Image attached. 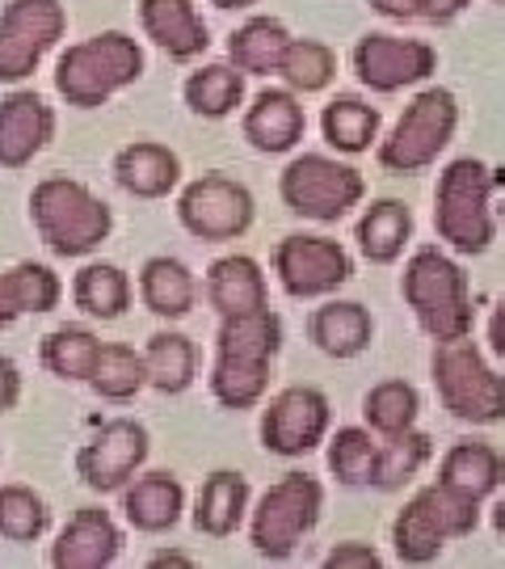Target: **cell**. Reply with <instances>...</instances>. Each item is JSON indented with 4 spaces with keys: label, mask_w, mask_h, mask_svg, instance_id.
Segmentation results:
<instances>
[{
    "label": "cell",
    "mask_w": 505,
    "mask_h": 569,
    "mask_svg": "<svg viewBox=\"0 0 505 569\" xmlns=\"http://www.w3.org/2000/svg\"><path fill=\"white\" fill-rule=\"evenodd\" d=\"M324 140L345 157H358L380 140V110L366 106L363 98H333L321 114Z\"/></svg>",
    "instance_id": "cell-34"
},
{
    "label": "cell",
    "mask_w": 505,
    "mask_h": 569,
    "mask_svg": "<svg viewBox=\"0 0 505 569\" xmlns=\"http://www.w3.org/2000/svg\"><path fill=\"white\" fill-rule=\"evenodd\" d=\"M283 350V321L265 308L220 317L211 392L223 409H253L270 388V363Z\"/></svg>",
    "instance_id": "cell-1"
},
{
    "label": "cell",
    "mask_w": 505,
    "mask_h": 569,
    "mask_svg": "<svg viewBox=\"0 0 505 569\" xmlns=\"http://www.w3.org/2000/svg\"><path fill=\"white\" fill-rule=\"evenodd\" d=\"M84 385L93 388L101 401H119V406L131 401V397L148 385V376H143V355L122 342H101L98 359H93V371H89Z\"/></svg>",
    "instance_id": "cell-35"
},
{
    "label": "cell",
    "mask_w": 505,
    "mask_h": 569,
    "mask_svg": "<svg viewBox=\"0 0 505 569\" xmlns=\"http://www.w3.org/2000/svg\"><path fill=\"white\" fill-rule=\"evenodd\" d=\"M152 569H164V566H185V569H194L199 561L194 557H185V552L178 549H164V552H152V561H148Z\"/></svg>",
    "instance_id": "cell-47"
},
{
    "label": "cell",
    "mask_w": 505,
    "mask_h": 569,
    "mask_svg": "<svg viewBox=\"0 0 505 569\" xmlns=\"http://www.w3.org/2000/svg\"><path fill=\"white\" fill-rule=\"evenodd\" d=\"M51 523V510L30 486H0V536L13 545H34Z\"/></svg>",
    "instance_id": "cell-41"
},
{
    "label": "cell",
    "mask_w": 505,
    "mask_h": 569,
    "mask_svg": "<svg viewBox=\"0 0 505 569\" xmlns=\"http://www.w3.org/2000/svg\"><path fill=\"white\" fill-rule=\"evenodd\" d=\"M493 173H488L485 161L476 157H459L443 169L438 178V194H434V228L455 253H485L493 237H497V224H493Z\"/></svg>",
    "instance_id": "cell-7"
},
{
    "label": "cell",
    "mask_w": 505,
    "mask_h": 569,
    "mask_svg": "<svg viewBox=\"0 0 505 569\" xmlns=\"http://www.w3.org/2000/svg\"><path fill=\"white\" fill-rule=\"evenodd\" d=\"M307 333H312V342L321 346L329 359H354L375 338V321L354 300H329V305H321L312 312Z\"/></svg>",
    "instance_id": "cell-26"
},
{
    "label": "cell",
    "mask_w": 505,
    "mask_h": 569,
    "mask_svg": "<svg viewBox=\"0 0 505 569\" xmlns=\"http://www.w3.org/2000/svg\"><path fill=\"white\" fill-rule=\"evenodd\" d=\"M434 451V439L425 430H401V435H387V443H380V456H375V481L371 486L380 489H401L404 481H413L425 468Z\"/></svg>",
    "instance_id": "cell-37"
},
{
    "label": "cell",
    "mask_w": 505,
    "mask_h": 569,
    "mask_svg": "<svg viewBox=\"0 0 505 569\" xmlns=\"http://www.w3.org/2000/svg\"><path fill=\"white\" fill-rule=\"evenodd\" d=\"M375 456H380V443L363 427H342L329 439V468L342 486H371L375 481Z\"/></svg>",
    "instance_id": "cell-40"
},
{
    "label": "cell",
    "mask_w": 505,
    "mask_h": 569,
    "mask_svg": "<svg viewBox=\"0 0 505 569\" xmlns=\"http://www.w3.org/2000/svg\"><path fill=\"white\" fill-rule=\"evenodd\" d=\"M324 486L307 472H286L283 481L262 493L249 519V540L265 561H286L303 545V536L321 523Z\"/></svg>",
    "instance_id": "cell-8"
},
{
    "label": "cell",
    "mask_w": 505,
    "mask_h": 569,
    "mask_svg": "<svg viewBox=\"0 0 505 569\" xmlns=\"http://www.w3.org/2000/svg\"><path fill=\"white\" fill-rule=\"evenodd\" d=\"M30 220L55 258H84L110 237L114 211L84 182L51 173L30 190Z\"/></svg>",
    "instance_id": "cell-2"
},
{
    "label": "cell",
    "mask_w": 505,
    "mask_h": 569,
    "mask_svg": "<svg viewBox=\"0 0 505 569\" xmlns=\"http://www.w3.org/2000/svg\"><path fill=\"white\" fill-rule=\"evenodd\" d=\"M194 371H199V350L185 333L161 329V333L148 338V346H143V376L156 392L178 397V392L194 385Z\"/></svg>",
    "instance_id": "cell-30"
},
{
    "label": "cell",
    "mask_w": 505,
    "mask_h": 569,
    "mask_svg": "<svg viewBox=\"0 0 505 569\" xmlns=\"http://www.w3.org/2000/svg\"><path fill=\"white\" fill-rule=\"evenodd\" d=\"M324 566L329 569H380L384 561H380V552L371 549V545H363V540H345V545H337V549L324 557Z\"/></svg>",
    "instance_id": "cell-42"
},
{
    "label": "cell",
    "mask_w": 505,
    "mask_h": 569,
    "mask_svg": "<svg viewBox=\"0 0 505 569\" xmlns=\"http://www.w3.org/2000/svg\"><path fill=\"white\" fill-rule=\"evenodd\" d=\"M182 98L199 119H228L244 102V72L232 63H202L199 72L185 77Z\"/></svg>",
    "instance_id": "cell-33"
},
{
    "label": "cell",
    "mask_w": 505,
    "mask_h": 569,
    "mask_svg": "<svg viewBox=\"0 0 505 569\" xmlns=\"http://www.w3.org/2000/svg\"><path fill=\"white\" fill-rule=\"evenodd\" d=\"M148 460V430L135 418H110L77 451V477L98 493H119Z\"/></svg>",
    "instance_id": "cell-15"
},
{
    "label": "cell",
    "mask_w": 505,
    "mask_h": 569,
    "mask_svg": "<svg viewBox=\"0 0 505 569\" xmlns=\"http://www.w3.org/2000/svg\"><path fill=\"white\" fill-rule=\"evenodd\" d=\"M114 182L135 199H164L182 182V161L173 148L156 140H135L114 157Z\"/></svg>",
    "instance_id": "cell-21"
},
{
    "label": "cell",
    "mask_w": 505,
    "mask_h": 569,
    "mask_svg": "<svg viewBox=\"0 0 505 569\" xmlns=\"http://www.w3.org/2000/svg\"><path fill=\"white\" fill-rule=\"evenodd\" d=\"M143 77L140 42L122 30H101L93 39L72 42L55 63V89L77 110H98L127 84Z\"/></svg>",
    "instance_id": "cell-3"
},
{
    "label": "cell",
    "mask_w": 505,
    "mask_h": 569,
    "mask_svg": "<svg viewBox=\"0 0 505 569\" xmlns=\"http://www.w3.org/2000/svg\"><path fill=\"white\" fill-rule=\"evenodd\" d=\"M140 296L148 312H156L164 321H182L199 305V279L178 258H148L140 270Z\"/></svg>",
    "instance_id": "cell-27"
},
{
    "label": "cell",
    "mask_w": 505,
    "mask_h": 569,
    "mask_svg": "<svg viewBox=\"0 0 505 569\" xmlns=\"http://www.w3.org/2000/svg\"><path fill=\"white\" fill-rule=\"evenodd\" d=\"M185 510V489L173 472H148V477H131L122 486V515L135 531L161 536V531L178 528Z\"/></svg>",
    "instance_id": "cell-22"
},
{
    "label": "cell",
    "mask_w": 505,
    "mask_h": 569,
    "mask_svg": "<svg viewBox=\"0 0 505 569\" xmlns=\"http://www.w3.org/2000/svg\"><path fill=\"white\" fill-rule=\"evenodd\" d=\"M430 376H434L438 401H443L451 418L472 422V427L505 422V376H497L485 363V355H481V346L472 342V333L434 346Z\"/></svg>",
    "instance_id": "cell-6"
},
{
    "label": "cell",
    "mask_w": 505,
    "mask_h": 569,
    "mask_svg": "<svg viewBox=\"0 0 505 569\" xmlns=\"http://www.w3.org/2000/svg\"><path fill=\"white\" fill-rule=\"evenodd\" d=\"M279 194L283 203L316 224H337L350 207L363 203L366 182L354 164H342L321 152H303L283 169L279 178Z\"/></svg>",
    "instance_id": "cell-10"
},
{
    "label": "cell",
    "mask_w": 505,
    "mask_h": 569,
    "mask_svg": "<svg viewBox=\"0 0 505 569\" xmlns=\"http://www.w3.org/2000/svg\"><path fill=\"white\" fill-rule=\"evenodd\" d=\"M291 34L279 18H249L241 30H232L228 39V60L244 77H274Z\"/></svg>",
    "instance_id": "cell-29"
},
{
    "label": "cell",
    "mask_w": 505,
    "mask_h": 569,
    "mask_svg": "<svg viewBox=\"0 0 505 569\" xmlns=\"http://www.w3.org/2000/svg\"><path fill=\"white\" fill-rule=\"evenodd\" d=\"M63 283L51 266L18 262L13 270H0V329H9L21 317H42L60 305Z\"/></svg>",
    "instance_id": "cell-23"
},
{
    "label": "cell",
    "mask_w": 505,
    "mask_h": 569,
    "mask_svg": "<svg viewBox=\"0 0 505 569\" xmlns=\"http://www.w3.org/2000/svg\"><path fill=\"white\" fill-rule=\"evenodd\" d=\"M122 552V528L110 519V510L81 507L60 540L51 545V566L55 569H105L114 566Z\"/></svg>",
    "instance_id": "cell-18"
},
{
    "label": "cell",
    "mask_w": 505,
    "mask_h": 569,
    "mask_svg": "<svg viewBox=\"0 0 505 569\" xmlns=\"http://www.w3.org/2000/svg\"><path fill=\"white\" fill-rule=\"evenodd\" d=\"M333 422V406L321 388L312 385H291L279 397H270V406L262 413V448L274 456H307L321 443Z\"/></svg>",
    "instance_id": "cell-14"
},
{
    "label": "cell",
    "mask_w": 505,
    "mask_h": 569,
    "mask_svg": "<svg viewBox=\"0 0 505 569\" xmlns=\"http://www.w3.org/2000/svg\"><path fill=\"white\" fill-rule=\"evenodd\" d=\"M459 127V102L443 84L422 89L413 102L404 106L401 122L392 136L380 143V164L387 173H422L443 157V148L455 140Z\"/></svg>",
    "instance_id": "cell-9"
},
{
    "label": "cell",
    "mask_w": 505,
    "mask_h": 569,
    "mask_svg": "<svg viewBox=\"0 0 505 569\" xmlns=\"http://www.w3.org/2000/svg\"><path fill=\"white\" fill-rule=\"evenodd\" d=\"M438 481L481 502V498H488V493L505 481V456L493 448V443H481V439L455 443V448L443 456Z\"/></svg>",
    "instance_id": "cell-28"
},
{
    "label": "cell",
    "mask_w": 505,
    "mask_h": 569,
    "mask_svg": "<svg viewBox=\"0 0 505 569\" xmlns=\"http://www.w3.org/2000/svg\"><path fill=\"white\" fill-rule=\"evenodd\" d=\"M143 34L161 47L169 60L190 63L211 47V30L194 0H140Z\"/></svg>",
    "instance_id": "cell-19"
},
{
    "label": "cell",
    "mask_w": 505,
    "mask_h": 569,
    "mask_svg": "<svg viewBox=\"0 0 505 569\" xmlns=\"http://www.w3.org/2000/svg\"><path fill=\"white\" fill-rule=\"evenodd\" d=\"M244 510H249V477L215 468L194 498V528L211 540H223L244 523Z\"/></svg>",
    "instance_id": "cell-25"
},
{
    "label": "cell",
    "mask_w": 505,
    "mask_h": 569,
    "mask_svg": "<svg viewBox=\"0 0 505 569\" xmlns=\"http://www.w3.org/2000/svg\"><path fill=\"white\" fill-rule=\"evenodd\" d=\"M21 401V371L9 355H0V413L18 409Z\"/></svg>",
    "instance_id": "cell-43"
},
{
    "label": "cell",
    "mask_w": 505,
    "mask_h": 569,
    "mask_svg": "<svg viewBox=\"0 0 505 569\" xmlns=\"http://www.w3.org/2000/svg\"><path fill=\"white\" fill-rule=\"evenodd\" d=\"M363 413L366 427L387 439V435H401V430L417 422L422 397H417V388L408 385V380H384V385H375L363 397Z\"/></svg>",
    "instance_id": "cell-38"
},
{
    "label": "cell",
    "mask_w": 505,
    "mask_h": 569,
    "mask_svg": "<svg viewBox=\"0 0 505 569\" xmlns=\"http://www.w3.org/2000/svg\"><path fill=\"white\" fill-rule=\"evenodd\" d=\"M354 72L375 93H401L408 84H422L438 68V51L422 39L396 34H363L354 42Z\"/></svg>",
    "instance_id": "cell-16"
},
{
    "label": "cell",
    "mask_w": 505,
    "mask_h": 569,
    "mask_svg": "<svg viewBox=\"0 0 505 569\" xmlns=\"http://www.w3.org/2000/svg\"><path fill=\"white\" fill-rule=\"evenodd\" d=\"M215 9H249V4H257V0H211Z\"/></svg>",
    "instance_id": "cell-48"
},
{
    "label": "cell",
    "mask_w": 505,
    "mask_h": 569,
    "mask_svg": "<svg viewBox=\"0 0 505 569\" xmlns=\"http://www.w3.org/2000/svg\"><path fill=\"white\" fill-rule=\"evenodd\" d=\"M98 333L84 326H60L42 338V367L60 380H72L81 385L93 371V359H98Z\"/></svg>",
    "instance_id": "cell-36"
},
{
    "label": "cell",
    "mask_w": 505,
    "mask_h": 569,
    "mask_svg": "<svg viewBox=\"0 0 505 569\" xmlns=\"http://www.w3.org/2000/svg\"><path fill=\"white\" fill-rule=\"evenodd\" d=\"M206 300L220 317L232 312H253L270 305V287H265L262 266L249 253H228L206 270Z\"/></svg>",
    "instance_id": "cell-24"
},
{
    "label": "cell",
    "mask_w": 505,
    "mask_h": 569,
    "mask_svg": "<svg viewBox=\"0 0 505 569\" xmlns=\"http://www.w3.org/2000/svg\"><path fill=\"white\" fill-rule=\"evenodd\" d=\"M404 300L413 308L417 326L434 338V342H455L472 333V296H467V274L455 258H446L443 249L425 244L417 249L408 266H404Z\"/></svg>",
    "instance_id": "cell-4"
},
{
    "label": "cell",
    "mask_w": 505,
    "mask_h": 569,
    "mask_svg": "<svg viewBox=\"0 0 505 569\" xmlns=\"http://www.w3.org/2000/svg\"><path fill=\"white\" fill-rule=\"evenodd\" d=\"M253 216H257V203L249 186L228 173H202L178 199V220L199 241H236L249 232Z\"/></svg>",
    "instance_id": "cell-12"
},
{
    "label": "cell",
    "mask_w": 505,
    "mask_h": 569,
    "mask_svg": "<svg viewBox=\"0 0 505 569\" xmlns=\"http://www.w3.org/2000/svg\"><path fill=\"white\" fill-rule=\"evenodd\" d=\"M279 77L295 93H321L324 84L337 77V56L321 39H291L279 63Z\"/></svg>",
    "instance_id": "cell-39"
},
{
    "label": "cell",
    "mask_w": 505,
    "mask_h": 569,
    "mask_svg": "<svg viewBox=\"0 0 505 569\" xmlns=\"http://www.w3.org/2000/svg\"><path fill=\"white\" fill-rule=\"evenodd\" d=\"M488 346H493L497 359H505V296L502 305H497V312H493V321H488Z\"/></svg>",
    "instance_id": "cell-46"
},
{
    "label": "cell",
    "mask_w": 505,
    "mask_h": 569,
    "mask_svg": "<svg viewBox=\"0 0 505 569\" xmlns=\"http://www.w3.org/2000/svg\"><path fill=\"white\" fill-rule=\"evenodd\" d=\"M303 131H307V114L295 89H262L244 110V140L257 152H291L303 140Z\"/></svg>",
    "instance_id": "cell-20"
},
{
    "label": "cell",
    "mask_w": 505,
    "mask_h": 569,
    "mask_svg": "<svg viewBox=\"0 0 505 569\" xmlns=\"http://www.w3.org/2000/svg\"><path fill=\"white\" fill-rule=\"evenodd\" d=\"M68 9L60 0H9L0 9V84L34 77L42 56L63 39Z\"/></svg>",
    "instance_id": "cell-11"
},
{
    "label": "cell",
    "mask_w": 505,
    "mask_h": 569,
    "mask_svg": "<svg viewBox=\"0 0 505 569\" xmlns=\"http://www.w3.org/2000/svg\"><path fill=\"white\" fill-rule=\"evenodd\" d=\"M274 274L283 283L286 296L295 300H316V296H333L342 283H350L354 262L337 241L329 237H303L291 232L274 249Z\"/></svg>",
    "instance_id": "cell-13"
},
{
    "label": "cell",
    "mask_w": 505,
    "mask_h": 569,
    "mask_svg": "<svg viewBox=\"0 0 505 569\" xmlns=\"http://www.w3.org/2000/svg\"><path fill=\"white\" fill-rule=\"evenodd\" d=\"M72 300L81 312L98 317V321H119L131 305V279L114 262H89L72 279Z\"/></svg>",
    "instance_id": "cell-32"
},
{
    "label": "cell",
    "mask_w": 505,
    "mask_h": 569,
    "mask_svg": "<svg viewBox=\"0 0 505 569\" xmlns=\"http://www.w3.org/2000/svg\"><path fill=\"white\" fill-rule=\"evenodd\" d=\"M375 13H384L392 21H417L422 18V0H371Z\"/></svg>",
    "instance_id": "cell-44"
},
{
    "label": "cell",
    "mask_w": 505,
    "mask_h": 569,
    "mask_svg": "<svg viewBox=\"0 0 505 569\" xmlns=\"http://www.w3.org/2000/svg\"><path fill=\"white\" fill-rule=\"evenodd\" d=\"M493 528H497L505 536V498L497 502V510H493Z\"/></svg>",
    "instance_id": "cell-49"
},
{
    "label": "cell",
    "mask_w": 505,
    "mask_h": 569,
    "mask_svg": "<svg viewBox=\"0 0 505 569\" xmlns=\"http://www.w3.org/2000/svg\"><path fill=\"white\" fill-rule=\"evenodd\" d=\"M413 237V211L401 199H380L363 211L358 220V249L366 262L392 266L404 253V244Z\"/></svg>",
    "instance_id": "cell-31"
},
{
    "label": "cell",
    "mask_w": 505,
    "mask_h": 569,
    "mask_svg": "<svg viewBox=\"0 0 505 569\" xmlns=\"http://www.w3.org/2000/svg\"><path fill=\"white\" fill-rule=\"evenodd\" d=\"M472 0H422V18L425 21H438V26H446V21H455L459 13H464Z\"/></svg>",
    "instance_id": "cell-45"
},
{
    "label": "cell",
    "mask_w": 505,
    "mask_h": 569,
    "mask_svg": "<svg viewBox=\"0 0 505 569\" xmlns=\"http://www.w3.org/2000/svg\"><path fill=\"white\" fill-rule=\"evenodd\" d=\"M497 4H505V0H497Z\"/></svg>",
    "instance_id": "cell-50"
},
{
    "label": "cell",
    "mask_w": 505,
    "mask_h": 569,
    "mask_svg": "<svg viewBox=\"0 0 505 569\" xmlns=\"http://www.w3.org/2000/svg\"><path fill=\"white\" fill-rule=\"evenodd\" d=\"M476 523H481V502L434 481V486L417 489L408 498V507L396 515L392 545L404 566H430L443 557L446 540H464L476 531Z\"/></svg>",
    "instance_id": "cell-5"
},
{
    "label": "cell",
    "mask_w": 505,
    "mask_h": 569,
    "mask_svg": "<svg viewBox=\"0 0 505 569\" xmlns=\"http://www.w3.org/2000/svg\"><path fill=\"white\" fill-rule=\"evenodd\" d=\"M55 136V110L34 89H13L0 102V169H26Z\"/></svg>",
    "instance_id": "cell-17"
}]
</instances>
